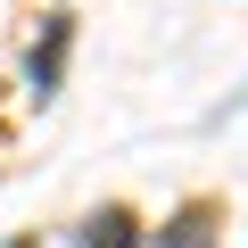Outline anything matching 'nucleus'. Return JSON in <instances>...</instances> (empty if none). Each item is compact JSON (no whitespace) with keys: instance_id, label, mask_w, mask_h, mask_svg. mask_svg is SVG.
<instances>
[{"instance_id":"1","label":"nucleus","mask_w":248,"mask_h":248,"mask_svg":"<svg viewBox=\"0 0 248 248\" xmlns=\"http://www.w3.org/2000/svg\"><path fill=\"white\" fill-rule=\"evenodd\" d=\"M91 248H133V223H124V215H99L91 223Z\"/></svg>"}]
</instances>
